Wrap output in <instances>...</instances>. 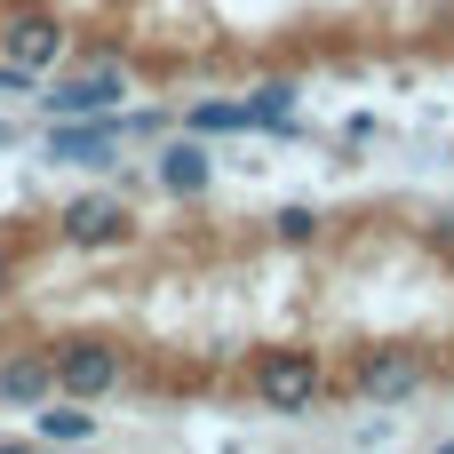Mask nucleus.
I'll return each mask as SVG.
<instances>
[{
	"label": "nucleus",
	"mask_w": 454,
	"mask_h": 454,
	"mask_svg": "<svg viewBox=\"0 0 454 454\" xmlns=\"http://www.w3.org/2000/svg\"><path fill=\"white\" fill-rule=\"evenodd\" d=\"M56 239H64V247H88V255H112V247L136 239V207H128L120 192H72V200L56 207Z\"/></svg>",
	"instance_id": "obj_6"
},
{
	"label": "nucleus",
	"mask_w": 454,
	"mask_h": 454,
	"mask_svg": "<svg viewBox=\"0 0 454 454\" xmlns=\"http://www.w3.org/2000/svg\"><path fill=\"white\" fill-rule=\"evenodd\" d=\"M271 239H279V247H311V239H319V207H303V200L279 207V215H271Z\"/></svg>",
	"instance_id": "obj_13"
},
{
	"label": "nucleus",
	"mask_w": 454,
	"mask_h": 454,
	"mask_svg": "<svg viewBox=\"0 0 454 454\" xmlns=\"http://www.w3.org/2000/svg\"><path fill=\"white\" fill-rule=\"evenodd\" d=\"M423 383H431V367H423L415 343H375V351H359L351 375H343V391H351L359 407H415Z\"/></svg>",
	"instance_id": "obj_3"
},
{
	"label": "nucleus",
	"mask_w": 454,
	"mask_h": 454,
	"mask_svg": "<svg viewBox=\"0 0 454 454\" xmlns=\"http://www.w3.org/2000/svg\"><path fill=\"white\" fill-rule=\"evenodd\" d=\"M184 128H192V136H239V128H255V112H247V96H239V104H231V96H207V104L184 112Z\"/></svg>",
	"instance_id": "obj_11"
},
{
	"label": "nucleus",
	"mask_w": 454,
	"mask_h": 454,
	"mask_svg": "<svg viewBox=\"0 0 454 454\" xmlns=\"http://www.w3.org/2000/svg\"><path fill=\"white\" fill-rule=\"evenodd\" d=\"M48 367H56V391L64 399H88V407L128 383V359H120L112 335H56L48 343Z\"/></svg>",
	"instance_id": "obj_2"
},
{
	"label": "nucleus",
	"mask_w": 454,
	"mask_h": 454,
	"mask_svg": "<svg viewBox=\"0 0 454 454\" xmlns=\"http://www.w3.org/2000/svg\"><path fill=\"white\" fill-rule=\"evenodd\" d=\"M247 391H255V407H263V415H311V407L327 399V359H319V351H303V343L255 351Z\"/></svg>",
	"instance_id": "obj_1"
},
{
	"label": "nucleus",
	"mask_w": 454,
	"mask_h": 454,
	"mask_svg": "<svg viewBox=\"0 0 454 454\" xmlns=\"http://www.w3.org/2000/svg\"><path fill=\"white\" fill-rule=\"evenodd\" d=\"M247 112H255V128H295V80H263L247 96Z\"/></svg>",
	"instance_id": "obj_12"
},
{
	"label": "nucleus",
	"mask_w": 454,
	"mask_h": 454,
	"mask_svg": "<svg viewBox=\"0 0 454 454\" xmlns=\"http://www.w3.org/2000/svg\"><path fill=\"white\" fill-rule=\"evenodd\" d=\"M32 104H40V120H88V112H120V104H128V72L104 56V64H80V72H64V80H40V88H32Z\"/></svg>",
	"instance_id": "obj_5"
},
{
	"label": "nucleus",
	"mask_w": 454,
	"mask_h": 454,
	"mask_svg": "<svg viewBox=\"0 0 454 454\" xmlns=\"http://www.w3.org/2000/svg\"><path fill=\"white\" fill-rule=\"evenodd\" d=\"M40 152H48L56 168H88V176H112V168L128 160V128H120V112H88V120H48Z\"/></svg>",
	"instance_id": "obj_4"
},
{
	"label": "nucleus",
	"mask_w": 454,
	"mask_h": 454,
	"mask_svg": "<svg viewBox=\"0 0 454 454\" xmlns=\"http://www.w3.org/2000/svg\"><path fill=\"white\" fill-rule=\"evenodd\" d=\"M0 48H8V64H24L32 80H48V72L64 64V24H56L48 8H8Z\"/></svg>",
	"instance_id": "obj_7"
},
{
	"label": "nucleus",
	"mask_w": 454,
	"mask_h": 454,
	"mask_svg": "<svg viewBox=\"0 0 454 454\" xmlns=\"http://www.w3.org/2000/svg\"><path fill=\"white\" fill-rule=\"evenodd\" d=\"M32 439H48V447H96V407L56 391L48 407H32Z\"/></svg>",
	"instance_id": "obj_10"
},
{
	"label": "nucleus",
	"mask_w": 454,
	"mask_h": 454,
	"mask_svg": "<svg viewBox=\"0 0 454 454\" xmlns=\"http://www.w3.org/2000/svg\"><path fill=\"white\" fill-rule=\"evenodd\" d=\"M439 239H454V215H439Z\"/></svg>",
	"instance_id": "obj_15"
},
{
	"label": "nucleus",
	"mask_w": 454,
	"mask_h": 454,
	"mask_svg": "<svg viewBox=\"0 0 454 454\" xmlns=\"http://www.w3.org/2000/svg\"><path fill=\"white\" fill-rule=\"evenodd\" d=\"M0 88H8V64H0Z\"/></svg>",
	"instance_id": "obj_16"
},
{
	"label": "nucleus",
	"mask_w": 454,
	"mask_h": 454,
	"mask_svg": "<svg viewBox=\"0 0 454 454\" xmlns=\"http://www.w3.org/2000/svg\"><path fill=\"white\" fill-rule=\"evenodd\" d=\"M152 184H160L168 200H200V192L215 184L207 144H200V136H168V144H160V160H152Z\"/></svg>",
	"instance_id": "obj_9"
},
{
	"label": "nucleus",
	"mask_w": 454,
	"mask_h": 454,
	"mask_svg": "<svg viewBox=\"0 0 454 454\" xmlns=\"http://www.w3.org/2000/svg\"><path fill=\"white\" fill-rule=\"evenodd\" d=\"M8 287H16V247L0 239V295H8Z\"/></svg>",
	"instance_id": "obj_14"
},
{
	"label": "nucleus",
	"mask_w": 454,
	"mask_h": 454,
	"mask_svg": "<svg viewBox=\"0 0 454 454\" xmlns=\"http://www.w3.org/2000/svg\"><path fill=\"white\" fill-rule=\"evenodd\" d=\"M56 399V367H48V343H8L0 351V407L32 415Z\"/></svg>",
	"instance_id": "obj_8"
}]
</instances>
